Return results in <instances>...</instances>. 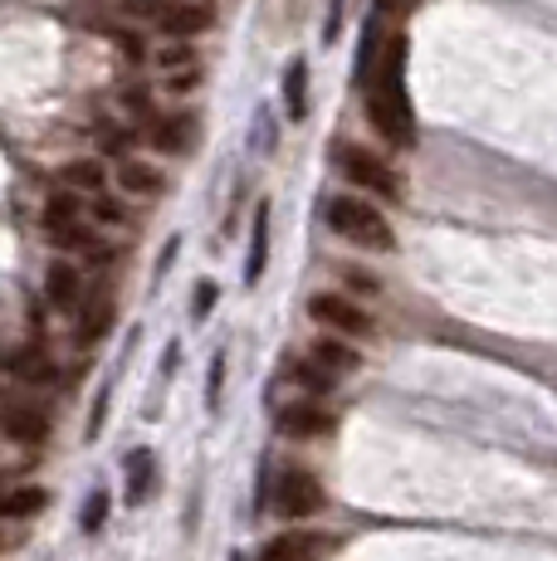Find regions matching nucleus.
I'll return each mask as SVG.
<instances>
[{"label": "nucleus", "mask_w": 557, "mask_h": 561, "mask_svg": "<svg viewBox=\"0 0 557 561\" xmlns=\"http://www.w3.org/2000/svg\"><path fill=\"white\" fill-rule=\"evenodd\" d=\"M333 547H338V537H328V533H278L274 542H264V552L260 561H328L333 557Z\"/></svg>", "instance_id": "423d86ee"}, {"label": "nucleus", "mask_w": 557, "mask_h": 561, "mask_svg": "<svg viewBox=\"0 0 557 561\" xmlns=\"http://www.w3.org/2000/svg\"><path fill=\"white\" fill-rule=\"evenodd\" d=\"M278 430H284L288 439H323L328 430H333V415L314 401H298V405L278 410Z\"/></svg>", "instance_id": "1a4fd4ad"}, {"label": "nucleus", "mask_w": 557, "mask_h": 561, "mask_svg": "<svg viewBox=\"0 0 557 561\" xmlns=\"http://www.w3.org/2000/svg\"><path fill=\"white\" fill-rule=\"evenodd\" d=\"M211 304H216V288H211V284H201V288H196V318H206Z\"/></svg>", "instance_id": "cd10ccee"}, {"label": "nucleus", "mask_w": 557, "mask_h": 561, "mask_svg": "<svg viewBox=\"0 0 557 561\" xmlns=\"http://www.w3.org/2000/svg\"><path fill=\"white\" fill-rule=\"evenodd\" d=\"M196 54H191L186 45H171V49H162V69H181V64H191Z\"/></svg>", "instance_id": "393cba45"}, {"label": "nucleus", "mask_w": 557, "mask_h": 561, "mask_svg": "<svg viewBox=\"0 0 557 561\" xmlns=\"http://www.w3.org/2000/svg\"><path fill=\"white\" fill-rule=\"evenodd\" d=\"M152 473H157L152 449H133V455H127V503H133V508L147 499V489H152Z\"/></svg>", "instance_id": "f3484780"}, {"label": "nucleus", "mask_w": 557, "mask_h": 561, "mask_svg": "<svg viewBox=\"0 0 557 561\" xmlns=\"http://www.w3.org/2000/svg\"><path fill=\"white\" fill-rule=\"evenodd\" d=\"M211 20H216V10H211L206 0H171V5H157V25H162L171 39L206 35Z\"/></svg>", "instance_id": "0eeeda50"}, {"label": "nucleus", "mask_w": 557, "mask_h": 561, "mask_svg": "<svg viewBox=\"0 0 557 561\" xmlns=\"http://www.w3.org/2000/svg\"><path fill=\"white\" fill-rule=\"evenodd\" d=\"M45 503H49V493L39 489V483H25V489H5V493H0V517L20 523V517L45 513Z\"/></svg>", "instance_id": "2eb2a0df"}, {"label": "nucleus", "mask_w": 557, "mask_h": 561, "mask_svg": "<svg viewBox=\"0 0 557 561\" xmlns=\"http://www.w3.org/2000/svg\"><path fill=\"white\" fill-rule=\"evenodd\" d=\"M79 523H83V533H99V527L109 523V493H93V499H89V508H83Z\"/></svg>", "instance_id": "5701e85b"}, {"label": "nucleus", "mask_w": 557, "mask_h": 561, "mask_svg": "<svg viewBox=\"0 0 557 561\" xmlns=\"http://www.w3.org/2000/svg\"><path fill=\"white\" fill-rule=\"evenodd\" d=\"M93 215H99L103 225H117V220H123V210H117L113 201H103V196H99V205H93Z\"/></svg>", "instance_id": "bb28decb"}, {"label": "nucleus", "mask_w": 557, "mask_h": 561, "mask_svg": "<svg viewBox=\"0 0 557 561\" xmlns=\"http://www.w3.org/2000/svg\"><path fill=\"white\" fill-rule=\"evenodd\" d=\"M264 250H270V234H264V205H260V220H254V250H250V284L264 274Z\"/></svg>", "instance_id": "412c9836"}, {"label": "nucleus", "mask_w": 557, "mask_h": 561, "mask_svg": "<svg viewBox=\"0 0 557 561\" xmlns=\"http://www.w3.org/2000/svg\"><path fill=\"white\" fill-rule=\"evenodd\" d=\"M123 103H127V113H137V117H152V103H147V93H123Z\"/></svg>", "instance_id": "a878e982"}, {"label": "nucleus", "mask_w": 557, "mask_h": 561, "mask_svg": "<svg viewBox=\"0 0 557 561\" xmlns=\"http://www.w3.org/2000/svg\"><path fill=\"white\" fill-rule=\"evenodd\" d=\"M328 225H333L348 244H357V250H372V254H391L396 250V234H391L387 215L377 210V201L338 196L333 205H328Z\"/></svg>", "instance_id": "f03ea898"}, {"label": "nucleus", "mask_w": 557, "mask_h": 561, "mask_svg": "<svg viewBox=\"0 0 557 561\" xmlns=\"http://www.w3.org/2000/svg\"><path fill=\"white\" fill-rule=\"evenodd\" d=\"M308 318L318 322V328H328L333 337H372L377 332V322H372V312L357 304V298L348 294H314L308 298Z\"/></svg>", "instance_id": "7ed1b4c3"}, {"label": "nucleus", "mask_w": 557, "mask_h": 561, "mask_svg": "<svg viewBox=\"0 0 557 561\" xmlns=\"http://www.w3.org/2000/svg\"><path fill=\"white\" fill-rule=\"evenodd\" d=\"M0 366H5V371H15L20 381H30V386H39V381H49V376H55V366H49V357H45L39 347L5 352V357H0Z\"/></svg>", "instance_id": "dca6fc26"}, {"label": "nucleus", "mask_w": 557, "mask_h": 561, "mask_svg": "<svg viewBox=\"0 0 557 561\" xmlns=\"http://www.w3.org/2000/svg\"><path fill=\"white\" fill-rule=\"evenodd\" d=\"M304 83H308V69H304V64H294V69H288V79H284L288 113H294V117H304Z\"/></svg>", "instance_id": "4be33fe9"}, {"label": "nucleus", "mask_w": 557, "mask_h": 561, "mask_svg": "<svg viewBox=\"0 0 557 561\" xmlns=\"http://www.w3.org/2000/svg\"><path fill=\"white\" fill-rule=\"evenodd\" d=\"M49 244H59V250H99V234L89 230V220H69V225H49Z\"/></svg>", "instance_id": "6ab92c4d"}, {"label": "nucleus", "mask_w": 557, "mask_h": 561, "mask_svg": "<svg viewBox=\"0 0 557 561\" xmlns=\"http://www.w3.org/2000/svg\"><path fill=\"white\" fill-rule=\"evenodd\" d=\"M314 366H323L328 376H352L362 366V352L352 347L348 337H333V332H328V337L314 342Z\"/></svg>", "instance_id": "9d476101"}, {"label": "nucleus", "mask_w": 557, "mask_h": 561, "mask_svg": "<svg viewBox=\"0 0 557 561\" xmlns=\"http://www.w3.org/2000/svg\"><path fill=\"white\" fill-rule=\"evenodd\" d=\"M117 186H123L127 196H162L167 181H162V171H157V167H147V161H133V157H127L123 167H117Z\"/></svg>", "instance_id": "ddd939ff"}, {"label": "nucleus", "mask_w": 557, "mask_h": 561, "mask_svg": "<svg viewBox=\"0 0 557 561\" xmlns=\"http://www.w3.org/2000/svg\"><path fill=\"white\" fill-rule=\"evenodd\" d=\"M0 425H5V435L15 439V445H45L49 439V415L39 405H30V401H5L0 405Z\"/></svg>", "instance_id": "6e6552de"}, {"label": "nucleus", "mask_w": 557, "mask_h": 561, "mask_svg": "<svg viewBox=\"0 0 557 561\" xmlns=\"http://www.w3.org/2000/svg\"><path fill=\"white\" fill-rule=\"evenodd\" d=\"M323 483L314 479L308 469H284L278 473V483H274V513L278 517H288V523H304V517H314L318 508H323Z\"/></svg>", "instance_id": "39448f33"}, {"label": "nucleus", "mask_w": 557, "mask_h": 561, "mask_svg": "<svg viewBox=\"0 0 557 561\" xmlns=\"http://www.w3.org/2000/svg\"><path fill=\"white\" fill-rule=\"evenodd\" d=\"M45 298H49L55 308H64V312L79 308V298H83V274H79L73 264H64V259H59V264H49V274H45Z\"/></svg>", "instance_id": "9b49d317"}, {"label": "nucleus", "mask_w": 557, "mask_h": 561, "mask_svg": "<svg viewBox=\"0 0 557 561\" xmlns=\"http://www.w3.org/2000/svg\"><path fill=\"white\" fill-rule=\"evenodd\" d=\"M372 10H377L382 20H401V15L416 10V0H372Z\"/></svg>", "instance_id": "b1692460"}, {"label": "nucleus", "mask_w": 557, "mask_h": 561, "mask_svg": "<svg viewBox=\"0 0 557 561\" xmlns=\"http://www.w3.org/2000/svg\"><path fill=\"white\" fill-rule=\"evenodd\" d=\"M191 133H196V123L191 117H157L152 123V147L167 157H181L191 147Z\"/></svg>", "instance_id": "4468645a"}, {"label": "nucleus", "mask_w": 557, "mask_h": 561, "mask_svg": "<svg viewBox=\"0 0 557 561\" xmlns=\"http://www.w3.org/2000/svg\"><path fill=\"white\" fill-rule=\"evenodd\" d=\"M362 99H367V123L377 127L382 142L391 147L416 142V113H411V99H406V35H391L377 59H367Z\"/></svg>", "instance_id": "f257e3e1"}, {"label": "nucleus", "mask_w": 557, "mask_h": 561, "mask_svg": "<svg viewBox=\"0 0 557 561\" xmlns=\"http://www.w3.org/2000/svg\"><path fill=\"white\" fill-rule=\"evenodd\" d=\"M109 328H113V298H93V304L83 308V318H79V342L83 347H93Z\"/></svg>", "instance_id": "a211bd4d"}, {"label": "nucleus", "mask_w": 557, "mask_h": 561, "mask_svg": "<svg viewBox=\"0 0 557 561\" xmlns=\"http://www.w3.org/2000/svg\"><path fill=\"white\" fill-rule=\"evenodd\" d=\"M5 547H10V542H5V533H0V552H5Z\"/></svg>", "instance_id": "c85d7f7f"}, {"label": "nucleus", "mask_w": 557, "mask_h": 561, "mask_svg": "<svg viewBox=\"0 0 557 561\" xmlns=\"http://www.w3.org/2000/svg\"><path fill=\"white\" fill-rule=\"evenodd\" d=\"M64 176V191H73V196H103V181H109V171H103V161L99 157H79V161H69V167L59 171Z\"/></svg>", "instance_id": "f8f14e48"}, {"label": "nucleus", "mask_w": 557, "mask_h": 561, "mask_svg": "<svg viewBox=\"0 0 557 561\" xmlns=\"http://www.w3.org/2000/svg\"><path fill=\"white\" fill-rule=\"evenodd\" d=\"M338 167H342V176H348L352 186L372 191V196H382V201L401 196V181H396V171L377 152H367V147H352V142L338 147Z\"/></svg>", "instance_id": "20e7f679"}, {"label": "nucleus", "mask_w": 557, "mask_h": 561, "mask_svg": "<svg viewBox=\"0 0 557 561\" xmlns=\"http://www.w3.org/2000/svg\"><path fill=\"white\" fill-rule=\"evenodd\" d=\"M69 220H83V201L73 196V191H59V196H49V205H45V230L49 225H69Z\"/></svg>", "instance_id": "aec40b11"}]
</instances>
